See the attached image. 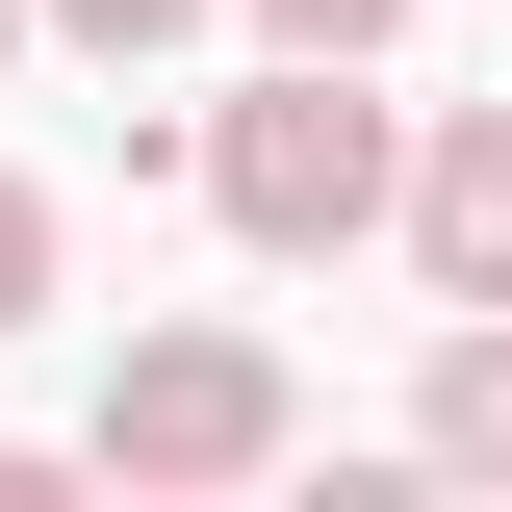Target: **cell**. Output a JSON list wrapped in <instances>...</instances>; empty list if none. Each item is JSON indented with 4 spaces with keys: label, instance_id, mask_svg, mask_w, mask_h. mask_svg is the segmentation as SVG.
Returning <instances> with one entry per match:
<instances>
[{
    "label": "cell",
    "instance_id": "6da1fadb",
    "mask_svg": "<svg viewBox=\"0 0 512 512\" xmlns=\"http://www.w3.org/2000/svg\"><path fill=\"white\" fill-rule=\"evenodd\" d=\"M205 205H231V256H359V231H410V128L359 103V52H282L256 103H205Z\"/></svg>",
    "mask_w": 512,
    "mask_h": 512
},
{
    "label": "cell",
    "instance_id": "7a4b0ae2",
    "mask_svg": "<svg viewBox=\"0 0 512 512\" xmlns=\"http://www.w3.org/2000/svg\"><path fill=\"white\" fill-rule=\"evenodd\" d=\"M282 436H308V384H282V333H231V308H180V333H128L103 359V487H154V512H205V487H282Z\"/></svg>",
    "mask_w": 512,
    "mask_h": 512
},
{
    "label": "cell",
    "instance_id": "3957f363",
    "mask_svg": "<svg viewBox=\"0 0 512 512\" xmlns=\"http://www.w3.org/2000/svg\"><path fill=\"white\" fill-rule=\"evenodd\" d=\"M410 282H436V308H512V103L410 128Z\"/></svg>",
    "mask_w": 512,
    "mask_h": 512
},
{
    "label": "cell",
    "instance_id": "277c9868",
    "mask_svg": "<svg viewBox=\"0 0 512 512\" xmlns=\"http://www.w3.org/2000/svg\"><path fill=\"white\" fill-rule=\"evenodd\" d=\"M410 461H436V487H512V308H461V333H436V384H410Z\"/></svg>",
    "mask_w": 512,
    "mask_h": 512
},
{
    "label": "cell",
    "instance_id": "5b68a950",
    "mask_svg": "<svg viewBox=\"0 0 512 512\" xmlns=\"http://www.w3.org/2000/svg\"><path fill=\"white\" fill-rule=\"evenodd\" d=\"M180 26H205V0H52V52H103V77H128V52H180Z\"/></svg>",
    "mask_w": 512,
    "mask_h": 512
},
{
    "label": "cell",
    "instance_id": "8992f818",
    "mask_svg": "<svg viewBox=\"0 0 512 512\" xmlns=\"http://www.w3.org/2000/svg\"><path fill=\"white\" fill-rule=\"evenodd\" d=\"M410 0H256V52H384Z\"/></svg>",
    "mask_w": 512,
    "mask_h": 512
},
{
    "label": "cell",
    "instance_id": "52a82bcc",
    "mask_svg": "<svg viewBox=\"0 0 512 512\" xmlns=\"http://www.w3.org/2000/svg\"><path fill=\"white\" fill-rule=\"evenodd\" d=\"M52 308V180H0V333Z\"/></svg>",
    "mask_w": 512,
    "mask_h": 512
},
{
    "label": "cell",
    "instance_id": "ba28073f",
    "mask_svg": "<svg viewBox=\"0 0 512 512\" xmlns=\"http://www.w3.org/2000/svg\"><path fill=\"white\" fill-rule=\"evenodd\" d=\"M26 26H52V0H0V77H26Z\"/></svg>",
    "mask_w": 512,
    "mask_h": 512
}]
</instances>
